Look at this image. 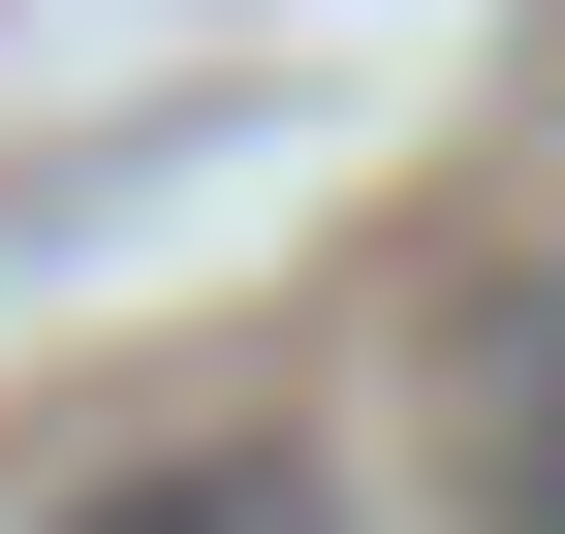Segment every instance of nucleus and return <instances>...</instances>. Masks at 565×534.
<instances>
[{
  "instance_id": "1",
  "label": "nucleus",
  "mask_w": 565,
  "mask_h": 534,
  "mask_svg": "<svg viewBox=\"0 0 565 534\" xmlns=\"http://www.w3.org/2000/svg\"><path fill=\"white\" fill-rule=\"evenodd\" d=\"M440 472H471V534H565V221L440 284Z\"/></svg>"
},
{
  "instance_id": "2",
  "label": "nucleus",
  "mask_w": 565,
  "mask_h": 534,
  "mask_svg": "<svg viewBox=\"0 0 565 534\" xmlns=\"http://www.w3.org/2000/svg\"><path fill=\"white\" fill-rule=\"evenodd\" d=\"M32 534H345V472L221 409V440H126V472H95V503H32Z\"/></svg>"
}]
</instances>
